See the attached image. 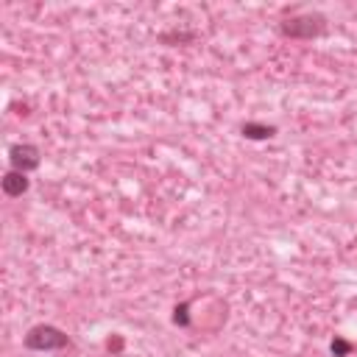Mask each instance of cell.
<instances>
[{
	"mask_svg": "<svg viewBox=\"0 0 357 357\" xmlns=\"http://www.w3.org/2000/svg\"><path fill=\"white\" fill-rule=\"evenodd\" d=\"M103 346H106V354L120 357V354H123V349H126V340H123V335H109Z\"/></svg>",
	"mask_w": 357,
	"mask_h": 357,
	"instance_id": "9c48e42d",
	"label": "cell"
},
{
	"mask_svg": "<svg viewBox=\"0 0 357 357\" xmlns=\"http://www.w3.org/2000/svg\"><path fill=\"white\" fill-rule=\"evenodd\" d=\"M354 349H357V346H354L351 340L340 337V335H335V337L329 340V351H332V357H349Z\"/></svg>",
	"mask_w": 357,
	"mask_h": 357,
	"instance_id": "ba28073f",
	"label": "cell"
},
{
	"mask_svg": "<svg viewBox=\"0 0 357 357\" xmlns=\"http://www.w3.org/2000/svg\"><path fill=\"white\" fill-rule=\"evenodd\" d=\"M276 28L284 39H318L326 33V17L321 11H301L282 17Z\"/></svg>",
	"mask_w": 357,
	"mask_h": 357,
	"instance_id": "6da1fadb",
	"label": "cell"
},
{
	"mask_svg": "<svg viewBox=\"0 0 357 357\" xmlns=\"http://www.w3.org/2000/svg\"><path fill=\"white\" fill-rule=\"evenodd\" d=\"M106 357H112V354H106Z\"/></svg>",
	"mask_w": 357,
	"mask_h": 357,
	"instance_id": "30bf717a",
	"label": "cell"
},
{
	"mask_svg": "<svg viewBox=\"0 0 357 357\" xmlns=\"http://www.w3.org/2000/svg\"><path fill=\"white\" fill-rule=\"evenodd\" d=\"M198 39V31L192 28H170V31H162L156 36L159 45H167V47H178V45H192Z\"/></svg>",
	"mask_w": 357,
	"mask_h": 357,
	"instance_id": "8992f818",
	"label": "cell"
},
{
	"mask_svg": "<svg viewBox=\"0 0 357 357\" xmlns=\"http://www.w3.org/2000/svg\"><path fill=\"white\" fill-rule=\"evenodd\" d=\"M170 321H173L178 329H187V326L192 324V315H190V301H178V304L173 307V315H170Z\"/></svg>",
	"mask_w": 357,
	"mask_h": 357,
	"instance_id": "52a82bcc",
	"label": "cell"
},
{
	"mask_svg": "<svg viewBox=\"0 0 357 357\" xmlns=\"http://www.w3.org/2000/svg\"><path fill=\"white\" fill-rule=\"evenodd\" d=\"M240 137H245L251 142H265V139L276 137V126L259 123V120H245V123H240Z\"/></svg>",
	"mask_w": 357,
	"mask_h": 357,
	"instance_id": "5b68a950",
	"label": "cell"
},
{
	"mask_svg": "<svg viewBox=\"0 0 357 357\" xmlns=\"http://www.w3.org/2000/svg\"><path fill=\"white\" fill-rule=\"evenodd\" d=\"M22 346L31 351H61L70 349V335L53 324H36L25 332Z\"/></svg>",
	"mask_w": 357,
	"mask_h": 357,
	"instance_id": "7a4b0ae2",
	"label": "cell"
},
{
	"mask_svg": "<svg viewBox=\"0 0 357 357\" xmlns=\"http://www.w3.org/2000/svg\"><path fill=\"white\" fill-rule=\"evenodd\" d=\"M8 165H11V170L33 173L42 165V151L33 142H14L8 148Z\"/></svg>",
	"mask_w": 357,
	"mask_h": 357,
	"instance_id": "3957f363",
	"label": "cell"
},
{
	"mask_svg": "<svg viewBox=\"0 0 357 357\" xmlns=\"http://www.w3.org/2000/svg\"><path fill=\"white\" fill-rule=\"evenodd\" d=\"M0 187H3V192H6L8 198H20V195H25V192H28L31 178H28V173L6 170V173H3V178H0Z\"/></svg>",
	"mask_w": 357,
	"mask_h": 357,
	"instance_id": "277c9868",
	"label": "cell"
}]
</instances>
